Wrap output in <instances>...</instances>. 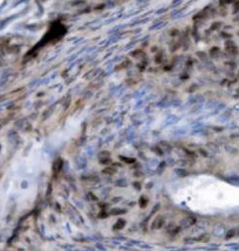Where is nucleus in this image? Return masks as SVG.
I'll list each match as a JSON object with an SVG mask.
<instances>
[]
</instances>
